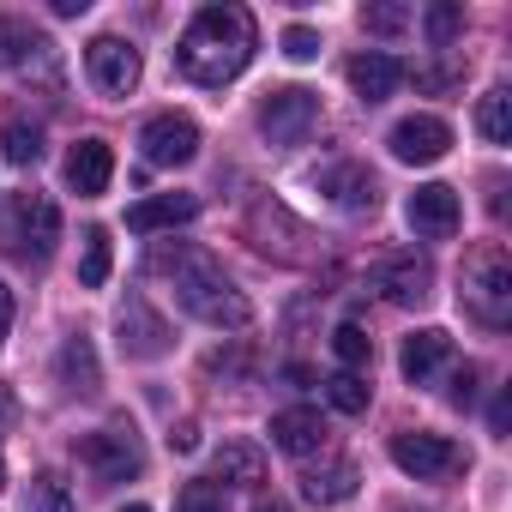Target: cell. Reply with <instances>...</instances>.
Listing matches in <instances>:
<instances>
[{
	"instance_id": "cell-23",
	"label": "cell",
	"mask_w": 512,
	"mask_h": 512,
	"mask_svg": "<svg viewBox=\"0 0 512 512\" xmlns=\"http://www.w3.org/2000/svg\"><path fill=\"white\" fill-rule=\"evenodd\" d=\"M302 494L314 500V506H338V500H350L356 494V464H320V470H308L302 476Z\"/></svg>"
},
{
	"instance_id": "cell-18",
	"label": "cell",
	"mask_w": 512,
	"mask_h": 512,
	"mask_svg": "<svg viewBox=\"0 0 512 512\" xmlns=\"http://www.w3.org/2000/svg\"><path fill=\"white\" fill-rule=\"evenodd\" d=\"M272 446L290 452V458H308L326 446V416L320 410H278L272 416Z\"/></svg>"
},
{
	"instance_id": "cell-22",
	"label": "cell",
	"mask_w": 512,
	"mask_h": 512,
	"mask_svg": "<svg viewBox=\"0 0 512 512\" xmlns=\"http://www.w3.org/2000/svg\"><path fill=\"white\" fill-rule=\"evenodd\" d=\"M49 37L43 31H31L25 19H7V13H0V73H7V67H31V61H49Z\"/></svg>"
},
{
	"instance_id": "cell-40",
	"label": "cell",
	"mask_w": 512,
	"mask_h": 512,
	"mask_svg": "<svg viewBox=\"0 0 512 512\" xmlns=\"http://www.w3.org/2000/svg\"><path fill=\"white\" fill-rule=\"evenodd\" d=\"M284 380H290V386H314V368H302V362H290V368H284Z\"/></svg>"
},
{
	"instance_id": "cell-14",
	"label": "cell",
	"mask_w": 512,
	"mask_h": 512,
	"mask_svg": "<svg viewBox=\"0 0 512 512\" xmlns=\"http://www.w3.org/2000/svg\"><path fill=\"white\" fill-rule=\"evenodd\" d=\"M109 181H115V151L103 139H79L67 151V187L79 199H97V193H109Z\"/></svg>"
},
{
	"instance_id": "cell-6",
	"label": "cell",
	"mask_w": 512,
	"mask_h": 512,
	"mask_svg": "<svg viewBox=\"0 0 512 512\" xmlns=\"http://www.w3.org/2000/svg\"><path fill=\"white\" fill-rule=\"evenodd\" d=\"M392 464L404 476H416V482H434V476H458L464 470V452L446 434L416 428V434H392Z\"/></svg>"
},
{
	"instance_id": "cell-13",
	"label": "cell",
	"mask_w": 512,
	"mask_h": 512,
	"mask_svg": "<svg viewBox=\"0 0 512 512\" xmlns=\"http://www.w3.org/2000/svg\"><path fill=\"white\" fill-rule=\"evenodd\" d=\"M374 290L386 302H398V308H422L428 290H434V272H428V260H416V253H398V260L374 266Z\"/></svg>"
},
{
	"instance_id": "cell-5",
	"label": "cell",
	"mask_w": 512,
	"mask_h": 512,
	"mask_svg": "<svg viewBox=\"0 0 512 512\" xmlns=\"http://www.w3.org/2000/svg\"><path fill=\"white\" fill-rule=\"evenodd\" d=\"M79 464L97 482H133L145 470V452L127 428H91V434H79Z\"/></svg>"
},
{
	"instance_id": "cell-39",
	"label": "cell",
	"mask_w": 512,
	"mask_h": 512,
	"mask_svg": "<svg viewBox=\"0 0 512 512\" xmlns=\"http://www.w3.org/2000/svg\"><path fill=\"white\" fill-rule=\"evenodd\" d=\"M91 7V0H55V19H79Z\"/></svg>"
},
{
	"instance_id": "cell-24",
	"label": "cell",
	"mask_w": 512,
	"mask_h": 512,
	"mask_svg": "<svg viewBox=\"0 0 512 512\" xmlns=\"http://www.w3.org/2000/svg\"><path fill=\"white\" fill-rule=\"evenodd\" d=\"M476 127H482V139L488 145H512V91H488L482 97V109H476Z\"/></svg>"
},
{
	"instance_id": "cell-8",
	"label": "cell",
	"mask_w": 512,
	"mask_h": 512,
	"mask_svg": "<svg viewBox=\"0 0 512 512\" xmlns=\"http://www.w3.org/2000/svg\"><path fill=\"white\" fill-rule=\"evenodd\" d=\"M139 145H145V163H151V169H181V163L199 157V127L169 109V115H151V121H145Z\"/></svg>"
},
{
	"instance_id": "cell-17",
	"label": "cell",
	"mask_w": 512,
	"mask_h": 512,
	"mask_svg": "<svg viewBox=\"0 0 512 512\" xmlns=\"http://www.w3.org/2000/svg\"><path fill=\"white\" fill-rule=\"evenodd\" d=\"M187 217H199V193H151V199H139L133 211H127V229H139V235H151V229H175V223H187Z\"/></svg>"
},
{
	"instance_id": "cell-42",
	"label": "cell",
	"mask_w": 512,
	"mask_h": 512,
	"mask_svg": "<svg viewBox=\"0 0 512 512\" xmlns=\"http://www.w3.org/2000/svg\"><path fill=\"white\" fill-rule=\"evenodd\" d=\"M121 512H151V506H145V500H133V506H121Z\"/></svg>"
},
{
	"instance_id": "cell-1",
	"label": "cell",
	"mask_w": 512,
	"mask_h": 512,
	"mask_svg": "<svg viewBox=\"0 0 512 512\" xmlns=\"http://www.w3.org/2000/svg\"><path fill=\"white\" fill-rule=\"evenodd\" d=\"M175 61H181V73H187L193 85H205V91L241 79L247 61H253V13H247V7H229V0L199 7L193 25H187L181 43H175Z\"/></svg>"
},
{
	"instance_id": "cell-29",
	"label": "cell",
	"mask_w": 512,
	"mask_h": 512,
	"mask_svg": "<svg viewBox=\"0 0 512 512\" xmlns=\"http://www.w3.org/2000/svg\"><path fill=\"white\" fill-rule=\"evenodd\" d=\"M332 350H338V362H344V368L356 374V368H368V356H374V338H368V332H362L356 320H344V326L332 332Z\"/></svg>"
},
{
	"instance_id": "cell-9",
	"label": "cell",
	"mask_w": 512,
	"mask_h": 512,
	"mask_svg": "<svg viewBox=\"0 0 512 512\" xmlns=\"http://www.w3.org/2000/svg\"><path fill=\"white\" fill-rule=\"evenodd\" d=\"M115 332H121V350H127L133 362H157V356L169 350V320H163L145 296H127V302H121Z\"/></svg>"
},
{
	"instance_id": "cell-25",
	"label": "cell",
	"mask_w": 512,
	"mask_h": 512,
	"mask_svg": "<svg viewBox=\"0 0 512 512\" xmlns=\"http://www.w3.org/2000/svg\"><path fill=\"white\" fill-rule=\"evenodd\" d=\"M326 386V404L332 410H344V416H362L368 410V398H374V386L362 380V374H350V368H338L332 380H320Z\"/></svg>"
},
{
	"instance_id": "cell-12",
	"label": "cell",
	"mask_w": 512,
	"mask_h": 512,
	"mask_svg": "<svg viewBox=\"0 0 512 512\" xmlns=\"http://www.w3.org/2000/svg\"><path fill=\"white\" fill-rule=\"evenodd\" d=\"M13 229H19V247L37 253V260H49L55 241H61V211L49 193H19L13 199Z\"/></svg>"
},
{
	"instance_id": "cell-19",
	"label": "cell",
	"mask_w": 512,
	"mask_h": 512,
	"mask_svg": "<svg viewBox=\"0 0 512 512\" xmlns=\"http://www.w3.org/2000/svg\"><path fill=\"white\" fill-rule=\"evenodd\" d=\"M211 476L229 482V488H253V482H266V452L253 446V440H229V446H217Z\"/></svg>"
},
{
	"instance_id": "cell-33",
	"label": "cell",
	"mask_w": 512,
	"mask_h": 512,
	"mask_svg": "<svg viewBox=\"0 0 512 512\" xmlns=\"http://www.w3.org/2000/svg\"><path fill=\"white\" fill-rule=\"evenodd\" d=\"M284 55H290V61H314V55H320V31L290 25V31H284Z\"/></svg>"
},
{
	"instance_id": "cell-7",
	"label": "cell",
	"mask_w": 512,
	"mask_h": 512,
	"mask_svg": "<svg viewBox=\"0 0 512 512\" xmlns=\"http://www.w3.org/2000/svg\"><path fill=\"white\" fill-rule=\"evenodd\" d=\"M85 73H91V85H97L103 97H133L145 61H139V49L121 43V37H91V49H85Z\"/></svg>"
},
{
	"instance_id": "cell-31",
	"label": "cell",
	"mask_w": 512,
	"mask_h": 512,
	"mask_svg": "<svg viewBox=\"0 0 512 512\" xmlns=\"http://www.w3.org/2000/svg\"><path fill=\"white\" fill-rule=\"evenodd\" d=\"M175 512H223V488L217 482H187L175 494Z\"/></svg>"
},
{
	"instance_id": "cell-30",
	"label": "cell",
	"mask_w": 512,
	"mask_h": 512,
	"mask_svg": "<svg viewBox=\"0 0 512 512\" xmlns=\"http://www.w3.org/2000/svg\"><path fill=\"white\" fill-rule=\"evenodd\" d=\"M422 25H428V43H434V49H452V37L464 31V7L440 0V7H428V19H422Z\"/></svg>"
},
{
	"instance_id": "cell-38",
	"label": "cell",
	"mask_w": 512,
	"mask_h": 512,
	"mask_svg": "<svg viewBox=\"0 0 512 512\" xmlns=\"http://www.w3.org/2000/svg\"><path fill=\"white\" fill-rule=\"evenodd\" d=\"M7 326H13V290L0 284V344H7Z\"/></svg>"
},
{
	"instance_id": "cell-10",
	"label": "cell",
	"mask_w": 512,
	"mask_h": 512,
	"mask_svg": "<svg viewBox=\"0 0 512 512\" xmlns=\"http://www.w3.org/2000/svg\"><path fill=\"white\" fill-rule=\"evenodd\" d=\"M386 145H392L398 163H416V169H422V163H440V157L452 151V127H446L440 115H404Z\"/></svg>"
},
{
	"instance_id": "cell-41",
	"label": "cell",
	"mask_w": 512,
	"mask_h": 512,
	"mask_svg": "<svg viewBox=\"0 0 512 512\" xmlns=\"http://www.w3.org/2000/svg\"><path fill=\"white\" fill-rule=\"evenodd\" d=\"M253 512H290L284 500H260V506H253Z\"/></svg>"
},
{
	"instance_id": "cell-3",
	"label": "cell",
	"mask_w": 512,
	"mask_h": 512,
	"mask_svg": "<svg viewBox=\"0 0 512 512\" xmlns=\"http://www.w3.org/2000/svg\"><path fill=\"white\" fill-rule=\"evenodd\" d=\"M458 302L470 320H482L488 332H506L512 326V260L500 241H482L464 272H458Z\"/></svg>"
},
{
	"instance_id": "cell-21",
	"label": "cell",
	"mask_w": 512,
	"mask_h": 512,
	"mask_svg": "<svg viewBox=\"0 0 512 512\" xmlns=\"http://www.w3.org/2000/svg\"><path fill=\"white\" fill-rule=\"evenodd\" d=\"M55 374H61V386H67V392L91 398V392L103 386V368H97L91 338H67V344H61V356H55Z\"/></svg>"
},
{
	"instance_id": "cell-4",
	"label": "cell",
	"mask_w": 512,
	"mask_h": 512,
	"mask_svg": "<svg viewBox=\"0 0 512 512\" xmlns=\"http://www.w3.org/2000/svg\"><path fill=\"white\" fill-rule=\"evenodd\" d=\"M314 121H320V91H308V85L266 91V103H260V133L272 145H302L314 133Z\"/></svg>"
},
{
	"instance_id": "cell-26",
	"label": "cell",
	"mask_w": 512,
	"mask_h": 512,
	"mask_svg": "<svg viewBox=\"0 0 512 512\" xmlns=\"http://www.w3.org/2000/svg\"><path fill=\"white\" fill-rule=\"evenodd\" d=\"M25 512H73V488L55 470H37L25 482Z\"/></svg>"
},
{
	"instance_id": "cell-28",
	"label": "cell",
	"mask_w": 512,
	"mask_h": 512,
	"mask_svg": "<svg viewBox=\"0 0 512 512\" xmlns=\"http://www.w3.org/2000/svg\"><path fill=\"white\" fill-rule=\"evenodd\" d=\"M0 151H7V163H37L43 157V127L13 115L7 127H0Z\"/></svg>"
},
{
	"instance_id": "cell-34",
	"label": "cell",
	"mask_w": 512,
	"mask_h": 512,
	"mask_svg": "<svg viewBox=\"0 0 512 512\" xmlns=\"http://www.w3.org/2000/svg\"><path fill=\"white\" fill-rule=\"evenodd\" d=\"M446 398L458 404V410H470L476 404V368L464 362V368H452V386H446Z\"/></svg>"
},
{
	"instance_id": "cell-35",
	"label": "cell",
	"mask_w": 512,
	"mask_h": 512,
	"mask_svg": "<svg viewBox=\"0 0 512 512\" xmlns=\"http://www.w3.org/2000/svg\"><path fill=\"white\" fill-rule=\"evenodd\" d=\"M506 428H512V392H500V398H494V410H488V434H494V440H506Z\"/></svg>"
},
{
	"instance_id": "cell-32",
	"label": "cell",
	"mask_w": 512,
	"mask_h": 512,
	"mask_svg": "<svg viewBox=\"0 0 512 512\" xmlns=\"http://www.w3.org/2000/svg\"><path fill=\"white\" fill-rule=\"evenodd\" d=\"M362 25H368L374 37H398V31L410 25V7H398V0H386V7H368V13H362Z\"/></svg>"
},
{
	"instance_id": "cell-16",
	"label": "cell",
	"mask_w": 512,
	"mask_h": 512,
	"mask_svg": "<svg viewBox=\"0 0 512 512\" xmlns=\"http://www.w3.org/2000/svg\"><path fill=\"white\" fill-rule=\"evenodd\" d=\"M344 73H350V91H356L362 103H386V97H392V91L404 85V67H398L392 55H380V49L356 55V61H350Z\"/></svg>"
},
{
	"instance_id": "cell-43",
	"label": "cell",
	"mask_w": 512,
	"mask_h": 512,
	"mask_svg": "<svg viewBox=\"0 0 512 512\" xmlns=\"http://www.w3.org/2000/svg\"><path fill=\"white\" fill-rule=\"evenodd\" d=\"M0 488H7V458H0Z\"/></svg>"
},
{
	"instance_id": "cell-27",
	"label": "cell",
	"mask_w": 512,
	"mask_h": 512,
	"mask_svg": "<svg viewBox=\"0 0 512 512\" xmlns=\"http://www.w3.org/2000/svg\"><path fill=\"white\" fill-rule=\"evenodd\" d=\"M109 260H115V247H109V229H85L79 284H85V290H103V284H109Z\"/></svg>"
},
{
	"instance_id": "cell-15",
	"label": "cell",
	"mask_w": 512,
	"mask_h": 512,
	"mask_svg": "<svg viewBox=\"0 0 512 512\" xmlns=\"http://www.w3.org/2000/svg\"><path fill=\"white\" fill-rule=\"evenodd\" d=\"M446 356H452V338H446L440 326H422V332H410V338H404L398 368H404V380H410V386H428V380L446 368Z\"/></svg>"
},
{
	"instance_id": "cell-11",
	"label": "cell",
	"mask_w": 512,
	"mask_h": 512,
	"mask_svg": "<svg viewBox=\"0 0 512 512\" xmlns=\"http://www.w3.org/2000/svg\"><path fill=\"white\" fill-rule=\"evenodd\" d=\"M404 217H410V229H416L422 241H446V235L458 229L464 205H458V193H452L446 181H428V187H416V193L404 199Z\"/></svg>"
},
{
	"instance_id": "cell-20",
	"label": "cell",
	"mask_w": 512,
	"mask_h": 512,
	"mask_svg": "<svg viewBox=\"0 0 512 512\" xmlns=\"http://www.w3.org/2000/svg\"><path fill=\"white\" fill-rule=\"evenodd\" d=\"M320 187H332V199H338L344 211H374V205H380V181H374L362 163H332V169L320 175Z\"/></svg>"
},
{
	"instance_id": "cell-37",
	"label": "cell",
	"mask_w": 512,
	"mask_h": 512,
	"mask_svg": "<svg viewBox=\"0 0 512 512\" xmlns=\"http://www.w3.org/2000/svg\"><path fill=\"white\" fill-rule=\"evenodd\" d=\"M169 446H175V452H193V446H199V434H193V422H181V428L169 434Z\"/></svg>"
},
{
	"instance_id": "cell-2",
	"label": "cell",
	"mask_w": 512,
	"mask_h": 512,
	"mask_svg": "<svg viewBox=\"0 0 512 512\" xmlns=\"http://www.w3.org/2000/svg\"><path fill=\"white\" fill-rule=\"evenodd\" d=\"M157 266L175 278V302H181L199 326H217V332H241V326H253V302L229 284V272L211 260L205 247L175 241V247L157 253Z\"/></svg>"
},
{
	"instance_id": "cell-36",
	"label": "cell",
	"mask_w": 512,
	"mask_h": 512,
	"mask_svg": "<svg viewBox=\"0 0 512 512\" xmlns=\"http://www.w3.org/2000/svg\"><path fill=\"white\" fill-rule=\"evenodd\" d=\"M19 422V398H13V386H0V434H7Z\"/></svg>"
}]
</instances>
